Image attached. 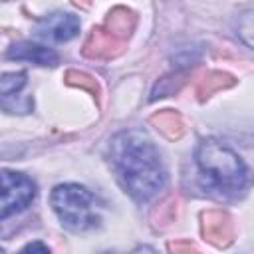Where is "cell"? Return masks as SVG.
Here are the masks:
<instances>
[{"label": "cell", "mask_w": 254, "mask_h": 254, "mask_svg": "<svg viewBox=\"0 0 254 254\" xmlns=\"http://www.w3.org/2000/svg\"><path fill=\"white\" fill-rule=\"evenodd\" d=\"M111 165L127 192L145 202L167 185V171L153 141L143 131H121L111 139Z\"/></svg>", "instance_id": "6da1fadb"}, {"label": "cell", "mask_w": 254, "mask_h": 254, "mask_svg": "<svg viewBox=\"0 0 254 254\" xmlns=\"http://www.w3.org/2000/svg\"><path fill=\"white\" fill-rule=\"evenodd\" d=\"M196 163L204 189L218 198L238 196L250 181L248 169L242 159L232 149L214 139H204L198 145Z\"/></svg>", "instance_id": "7a4b0ae2"}, {"label": "cell", "mask_w": 254, "mask_h": 254, "mask_svg": "<svg viewBox=\"0 0 254 254\" xmlns=\"http://www.w3.org/2000/svg\"><path fill=\"white\" fill-rule=\"evenodd\" d=\"M52 206L60 216L62 224L73 232H85L101 222L99 202L85 187L79 185H60L54 189Z\"/></svg>", "instance_id": "3957f363"}, {"label": "cell", "mask_w": 254, "mask_h": 254, "mask_svg": "<svg viewBox=\"0 0 254 254\" xmlns=\"http://www.w3.org/2000/svg\"><path fill=\"white\" fill-rule=\"evenodd\" d=\"M36 198V183L22 173L2 171V218L16 214Z\"/></svg>", "instance_id": "277c9868"}, {"label": "cell", "mask_w": 254, "mask_h": 254, "mask_svg": "<svg viewBox=\"0 0 254 254\" xmlns=\"http://www.w3.org/2000/svg\"><path fill=\"white\" fill-rule=\"evenodd\" d=\"M77 32H79V20L69 12H54L36 26L38 38L56 42V44L69 42L71 38L77 36Z\"/></svg>", "instance_id": "5b68a950"}, {"label": "cell", "mask_w": 254, "mask_h": 254, "mask_svg": "<svg viewBox=\"0 0 254 254\" xmlns=\"http://www.w3.org/2000/svg\"><path fill=\"white\" fill-rule=\"evenodd\" d=\"M202 234L208 242L216 246H226L232 238V222L230 216L220 210H210L202 214Z\"/></svg>", "instance_id": "8992f818"}, {"label": "cell", "mask_w": 254, "mask_h": 254, "mask_svg": "<svg viewBox=\"0 0 254 254\" xmlns=\"http://www.w3.org/2000/svg\"><path fill=\"white\" fill-rule=\"evenodd\" d=\"M10 60H26V62H32L36 65H58L60 62V56L50 50V48H44V46H38V44H32V42H18L14 44L8 54H6Z\"/></svg>", "instance_id": "52a82bcc"}, {"label": "cell", "mask_w": 254, "mask_h": 254, "mask_svg": "<svg viewBox=\"0 0 254 254\" xmlns=\"http://www.w3.org/2000/svg\"><path fill=\"white\" fill-rule=\"evenodd\" d=\"M119 40L107 30H93L85 42L83 54L87 58H111L119 50Z\"/></svg>", "instance_id": "ba28073f"}, {"label": "cell", "mask_w": 254, "mask_h": 254, "mask_svg": "<svg viewBox=\"0 0 254 254\" xmlns=\"http://www.w3.org/2000/svg\"><path fill=\"white\" fill-rule=\"evenodd\" d=\"M133 28H135V16H133V12H129V10H125V8H115V10L109 14L107 32L113 34L117 40L127 38Z\"/></svg>", "instance_id": "9c48e42d"}, {"label": "cell", "mask_w": 254, "mask_h": 254, "mask_svg": "<svg viewBox=\"0 0 254 254\" xmlns=\"http://www.w3.org/2000/svg\"><path fill=\"white\" fill-rule=\"evenodd\" d=\"M155 125H157V129L163 133V135H167L169 139H177V137H181V133H183V123H181V119H179V115L175 113V111H163V113H159V115H153V119H151Z\"/></svg>", "instance_id": "30bf717a"}, {"label": "cell", "mask_w": 254, "mask_h": 254, "mask_svg": "<svg viewBox=\"0 0 254 254\" xmlns=\"http://www.w3.org/2000/svg\"><path fill=\"white\" fill-rule=\"evenodd\" d=\"M236 34L246 46H250L254 50V8L240 14V18L236 22Z\"/></svg>", "instance_id": "8fae6325"}, {"label": "cell", "mask_w": 254, "mask_h": 254, "mask_svg": "<svg viewBox=\"0 0 254 254\" xmlns=\"http://www.w3.org/2000/svg\"><path fill=\"white\" fill-rule=\"evenodd\" d=\"M230 83H232V77L230 75L220 73V71H212L204 79H200V83H198V95L200 97H208L214 89H220V87L230 85Z\"/></svg>", "instance_id": "7c38bea8"}, {"label": "cell", "mask_w": 254, "mask_h": 254, "mask_svg": "<svg viewBox=\"0 0 254 254\" xmlns=\"http://www.w3.org/2000/svg\"><path fill=\"white\" fill-rule=\"evenodd\" d=\"M26 85V73L18 71V73H4L0 79V87H2V101L10 99L12 95H16L22 87Z\"/></svg>", "instance_id": "4fadbf2b"}, {"label": "cell", "mask_w": 254, "mask_h": 254, "mask_svg": "<svg viewBox=\"0 0 254 254\" xmlns=\"http://www.w3.org/2000/svg\"><path fill=\"white\" fill-rule=\"evenodd\" d=\"M65 79H67V83H69V85H81V87L89 89L93 95H97V93H99V87H97L95 79H93V77H89V75H85V73L69 71V73L65 75Z\"/></svg>", "instance_id": "5bb4252c"}, {"label": "cell", "mask_w": 254, "mask_h": 254, "mask_svg": "<svg viewBox=\"0 0 254 254\" xmlns=\"http://www.w3.org/2000/svg\"><path fill=\"white\" fill-rule=\"evenodd\" d=\"M18 254H50L48 246L42 244V242H30L28 246H24Z\"/></svg>", "instance_id": "9a60e30c"}, {"label": "cell", "mask_w": 254, "mask_h": 254, "mask_svg": "<svg viewBox=\"0 0 254 254\" xmlns=\"http://www.w3.org/2000/svg\"><path fill=\"white\" fill-rule=\"evenodd\" d=\"M133 254H157V252H155L153 248H149V246H139Z\"/></svg>", "instance_id": "2e32d148"}, {"label": "cell", "mask_w": 254, "mask_h": 254, "mask_svg": "<svg viewBox=\"0 0 254 254\" xmlns=\"http://www.w3.org/2000/svg\"><path fill=\"white\" fill-rule=\"evenodd\" d=\"M105 254H111V252H105Z\"/></svg>", "instance_id": "e0dca14e"}]
</instances>
